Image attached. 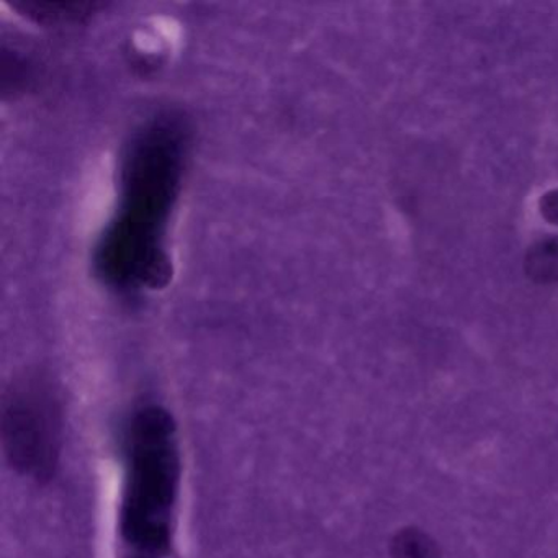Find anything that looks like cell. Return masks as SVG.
<instances>
[{
    "label": "cell",
    "instance_id": "obj_1",
    "mask_svg": "<svg viewBox=\"0 0 558 558\" xmlns=\"http://www.w3.org/2000/svg\"><path fill=\"white\" fill-rule=\"evenodd\" d=\"M58 411L44 395L15 393L4 408V440L12 462L25 472L48 475L57 457Z\"/></svg>",
    "mask_w": 558,
    "mask_h": 558
}]
</instances>
